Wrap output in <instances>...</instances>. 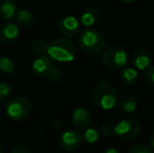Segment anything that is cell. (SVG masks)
<instances>
[{
  "label": "cell",
  "mask_w": 154,
  "mask_h": 153,
  "mask_svg": "<svg viewBox=\"0 0 154 153\" xmlns=\"http://www.w3.org/2000/svg\"><path fill=\"white\" fill-rule=\"evenodd\" d=\"M91 94L93 103L103 110H111L118 104V90L108 81L97 82L93 86Z\"/></svg>",
  "instance_id": "cell-1"
},
{
  "label": "cell",
  "mask_w": 154,
  "mask_h": 153,
  "mask_svg": "<svg viewBox=\"0 0 154 153\" xmlns=\"http://www.w3.org/2000/svg\"><path fill=\"white\" fill-rule=\"evenodd\" d=\"M47 54L51 59L58 62H71L75 58V45L65 37L55 38L48 44Z\"/></svg>",
  "instance_id": "cell-2"
},
{
  "label": "cell",
  "mask_w": 154,
  "mask_h": 153,
  "mask_svg": "<svg viewBox=\"0 0 154 153\" xmlns=\"http://www.w3.org/2000/svg\"><path fill=\"white\" fill-rule=\"evenodd\" d=\"M79 46L89 55H97L104 49L106 40L104 35L95 29H86L79 36Z\"/></svg>",
  "instance_id": "cell-3"
},
{
  "label": "cell",
  "mask_w": 154,
  "mask_h": 153,
  "mask_svg": "<svg viewBox=\"0 0 154 153\" xmlns=\"http://www.w3.org/2000/svg\"><path fill=\"white\" fill-rule=\"evenodd\" d=\"M32 111V103L25 96H16L5 105V115L10 120L21 122L29 118Z\"/></svg>",
  "instance_id": "cell-4"
},
{
  "label": "cell",
  "mask_w": 154,
  "mask_h": 153,
  "mask_svg": "<svg viewBox=\"0 0 154 153\" xmlns=\"http://www.w3.org/2000/svg\"><path fill=\"white\" fill-rule=\"evenodd\" d=\"M102 61L110 69H122L128 63V54L122 46L113 45L104 50Z\"/></svg>",
  "instance_id": "cell-5"
},
{
  "label": "cell",
  "mask_w": 154,
  "mask_h": 153,
  "mask_svg": "<svg viewBox=\"0 0 154 153\" xmlns=\"http://www.w3.org/2000/svg\"><path fill=\"white\" fill-rule=\"evenodd\" d=\"M140 124L134 118L122 120L114 126V132L120 139L125 141H130L138 136L140 133Z\"/></svg>",
  "instance_id": "cell-6"
},
{
  "label": "cell",
  "mask_w": 154,
  "mask_h": 153,
  "mask_svg": "<svg viewBox=\"0 0 154 153\" xmlns=\"http://www.w3.org/2000/svg\"><path fill=\"white\" fill-rule=\"evenodd\" d=\"M84 141L83 134L77 129H67L63 131L58 139L60 148L64 151H73L82 145Z\"/></svg>",
  "instance_id": "cell-7"
},
{
  "label": "cell",
  "mask_w": 154,
  "mask_h": 153,
  "mask_svg": "<svg viewBox=\"0 0 154 153\" xmlns=\"http://www.w3.org/2000/svg\"><path fill=\"white\" fill-rule=\"evenodd\" d=\"M57 29L65 38L75 37L80 31V22L72 15H64L57 20Z\"/></svg>",
  "instance_id": "cell-8"
},
{
  "label": "cell",
  "mask_w": 154,
  "mask_h": 153,
  "mask_svg": "<svg viewBox=\"0 0 154 153\" xmlns=\"http://www.w3.org/2000/svg\"><path fill=\"white\" fill-rule=\"evenodd\" d=\"M92 113L87 107L80 106L77 107L72 111L71 115V121L72 124L78 130H83V129H88L92 123Z\"/></svg>",
  "instance_id": "cell-9"
},
{
  "label": "cell",
  "mask_w": 154,
  "mask_h": 153,
  "mask_svg": "<svg viewBox=\"0 0 154 153\" xmlns=\"http://www.w3.org/2000/svg\"><path fill=\"white\" fill-rule=\"evenodd\" d=\"M152 62V56L150 51L145 48H138L132 53L130 57V63L135 69L145 70L146 72L151 66Z\"/></svg>",
  "instance_id": "cell-10"
},
{
  "label": "cell",
  "mask_w": 154,
  "mask_h": 153,
  "mask_svg": "<svg viewBox=\"0 0 154 153\" xmlns=\"http://www.w3.org/2000/svg\"><path fill=\"white\" fill-rule=\"evenodd\" d=\"M54 64L48 56H37L32 62V72L36 77H45L48 75Z\"/></svg>",
  "instance_id": "cell-11"
},
{
  "label": "cell",
  "mask_w": 154,
  "mask_h": 153,
  "mask_svg": "<svg viewBox=\"0 0 154 153\" xmlns=\"http://www.w3.org/2000/svg\"><path fill=\"white\" fill-rule=\"evenodd\" d=\"M19 27L13 22H5L0 24V42L12 43L18 38Z\"/></svg>",
  "instance_id": "cell-12"
},
{
  "label": "cell",
  "mask_w": 154,
  "mask_h": 153,
  "mask_svg": "<svg viewBox=\"0 0 154 153\" xmlns=\"http://www.w3.org/2000/svg\"><path fill=\"white\" fill-rule=\"evenodd\" d=\"M18 12V6L14 0H0V20H10Z\"/></svg>",
  "instance_id": "cell-13"
},
{
  "label": "cell",
  "mask_w": 154,
  "mask_h": 153,
  "mask_svg": "<svg viewBox=\"0 0 154 153\" xmlns=\"http://www.w3.org/2000/svg\"><path fill=\"white\" fill-rule=\"evenodd\" d=\"M100 19V13L93 6H89V8H86L85 10L82 12L81 17H80V20L83 25H85L86 27H90L93 24L99 21Z\"/></svg>",
  "instance_id": "cell-14"
},
{
  "label": "cell",
  "mask_w": 154,
  "mask_h": 153,
  "mask_svg": "<svg viewBox=\"0 0 154 153\" xmlns=\"http://www.w3.org/2000/svg\"><path fill=\"white\" fill-rule=\"evenodd\" d=\"M15 19L18 25L22 27H29L34 23V14L27 8H22L17 12Z\"/></svg>",
  "instance_id": "cell-15"
},
{
  "label": "cell",
  "mask_w": 154,
  "mask_h": 153,
  "mask_svg": "<svg viewBox=\"0 0 154 153\" xmlns=\"http://www.w3.org/2000/svg\"><path fill=\"white\" fill-rule=\"evenodd\" d=\"M138 79V72L134 67H125L122 72V81L125 85L133 86Z\"/></svg>",
  "instance_id": "cell-16"
},
{
  "label": "cell",
  "mask_w": 154,
  "mask_h": 153,
  "mask_svg": "<svg viewBox=\"0 0 154 153\" xmlns=\"http://www.w3.org/2000/svg\"><path fill=\"white\" fill-rule=\"evenodd\" d=\"M119 107L120 109L125 113H132L136 110L137 108V101L134 99L133 96H127L123 98L119 103Z\"/></svg>",
  "instance_id": "cell-17"
},
{
  "label": "cell",
  "mask_w": 154,
  "mask_h": 153,
  "mask_svg": "<svg viewBox=\"0 0 154 153\" xmlns=\"http://www.w3.org/2000/svg\"><path fill=\"white\" fill-rule=\"evenodd\" d=\"M32 49L37 56H44L47 54L48 49V44L44 39H36L32 42Z\"/></svg>",
  "instance_id": "cell-18"
},
{
  "label": "cell",
  "mask_w": 154,
  "mask_h": 153,
  "mask_svg": "<svg viewBox=\"0 0 154 153\" xmlns=\"http://www.w3.org/2000/svg\"><path fill=\"white\" fill-rule=\"evenodd\" d=\"M16 69V64L11 58L2 56L0 57V70L6 74H12Z\"/></svg>",
  "instance_id": "cell-19"
},
{
  "label": "cell",
  "mask_w": 154,
  "mask_h": 153,
  "mask_svg": "<svg viewBox=\"0 0 154 153\" xmlns=\"http://www.w3.org/2000/svg\"><path fill=\"white\" fill-rule=\"evenodd\" d=\"M12 94V87L10 86V84L6 82H0V101L8 100V98Z\"/></svg>",
  "instance_id": "cell-20"
},
{
  "label": "cell",
  "mask_w": 154,
  "mask_h": 153,
  "mask_svg": "<svg viewBox=\"0 0 154 153\" xmlns=\"http://www.w3.org/2000/svg\"><path fill=\"white\" fill-rule=\"evenodd\" d=\"M83 137H84V141H86V143L94 144L99 139V132L93 128H88L84 132Z\"/></svg>",
  "instance_id": "cell-21"
},
{
  "label": "cell",
  "mask_w": 154,
  "mask_h": 153,
  "mask_svg": "<svg viewBox=\"0 0 154 153\" xmlns=\"http://www.w3.org/2000/svg\"><path fill=\"white\" fill-rule=\"evenodd\" d=\"M128 153H154V151L146 144H136L130 148Z\"/></svg>",
  "instance_id": "cell-22"
},
{
  "label": "cell",
  "mask_w": 154,
  "mask_h": 153,
  "mask_svg": "<svg viewBox=\"0 0 154 153\" xmlns=\"http://www.w3.org/2000/svg\"><path fill=\"white\" fill-rule=\"evenodd\" d=\"M101 134L105 137H111L116 134L114 132V125L110 124V123H105L101 126Z\"/></svg>",
  "instance_id": "cell-23"
},
{
  "label": "cell",
  "mask_w": 154,
  "mask_h": 153,
  "mask_svg": "<svg viewBox=\"0 0 154 153\" xmlns=\"http://www.w3.org/2000/svg\"><path fill=\"white\" fill-rule=\"evenodd\" d=\"M62 77V72L58 66H53V68L51 69V72H48V75L46 76V78L51 81H58L60 80Z\"/></svg>",
  "instance_id": "cell-24"
},
{
  "label": "cell",
  "mask_w": 154,
  "mask_h": 153,
  "mask_svg": "<svg viewBox=\"0 0 154 153\" xmlns=\"http://www.w3.org/2000/svg\"><path fill=\"white\" fill-rule=\"evenodd\" d=\"M145 79L150 85L154 86V65H151L148 69L145 72Z\"/></svg>",
  "instance_id": "cell-25"
},
{
  "label": "cell",
  "mask_w": 154,
  "mask_h": 153,
  "mask_svg": "<svg viewBox=\"0 0 154 153\" xmlns=\"http://www.w3.org/2000/svg\"><path fill=\"white\" fill-rule=\"evenodd\" d=\"M11 153H32V150L29 149L27 146L19 144V145L15 146V147L13 148Z\"/></svg>",
  "instance_id": "cell-26"
},
{
  "label": "cell",
  "mask_w": 154,
  "mask_h": 153,
  "mask_svg": "<svg viewBox=\"0 0 154 153\" xmlns=\"http://www.w3.org/2000/svg\"><path fill=\"white\" fill-rule=\"evenodd\" d=\"M48 125L51 126V128L57 129L62 125V122L58 118H51V120H49V122H48Z\"/></svg>",
  "instance_id": "cell-27"
},
{
  "label": "cell",
  "mask_w": 154,
  "mask_h": 153,
  "mask_svg": "<svg viewBox=\"0 0 154 153\" xmlns=\"http://www.w3.org/2000/svg\"><path fill=\"white\" fill-rule=\"evenodd\" d=\"M103 153H119V150L114 147H109V148H107Z\"/></svg>",
  "instance_id": "cell-28"
},
{
  "label": "cell",
  "mask_w": 154,
  "mask_h": 153,
  "mask_svg": "<svg viewBox=\"0 0 154 153\" xmlns=\"http://www.w3.org/2000/svg\"><path fill=\"white\" fill-rule=\"evenodd\" d=\"M150 144H151V148H152V150L154 151V133L150 137Z\"/></svg>",
  "instance_id": "cell-29"
},
{
  "label": "cell",
  "mask_w": 154,
  "mask_h": 153,
  "mask_svg": "<svg viewBox=\"0 0 154 153\" xmlns=\"http://www.w3.org/2000/svg\"><path fill=\"white\" fill-rule=\"evenodd\" d=\"M0 153H3V149H2V146L0 145Z\"/></svg>",
  "instance_id": "cell-30"
},
{
  "label": "cell",
  "mask_w": 154,
  "mask_h": 153,
  "mask_svg": "<svg viewBox=\"0 0 154 153\" xmlns=\"http://www.w3.org/2000/svg\"><path fill=\"white\" fill-rule=\"evenodd\" d=\"M0 122H1V118H0Z\"/></svg>",
  "instance_id": "cell-31"
}]
</instances>
